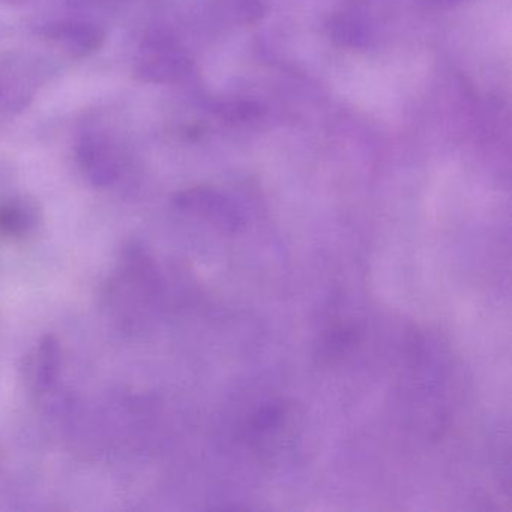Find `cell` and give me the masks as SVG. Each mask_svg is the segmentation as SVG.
<instances>
[{
	"label": "cell",
	"instance_id": "obj_8",
	"mask_svg": "<svg viewBox=\"0 0 512 512\" xmlns=\"http://www.w3.org/2000/svg\"><path fill=\"white\" fill-rule=\"evenodd\" d=\"M443 2H452V0H443Z\"/></svg>",
	"mask_w": 512,
	"mask_h": 512
},
{
	"label": "cell",
	"instance_id": "obj_5",
	"mask_svg": "<svg viewBox=\"0 0 512 512\" xmlns=\"http://www.w3.org/2000/svg\"><path fill=\"white\" fill-rule=\"evenodd\" d=\"M43 227V206L34 196L22 191L0 193V242L28 244Z\"/></svg>",
	"mask_w": 512,
	"mask_h": 512
},
{
	"label": "cell",
	"instance_id": "obj_7",
	"mask_svg": "<svg viewBox=\"0 0 512 512\" xmlns=\"http://www.w3.org/2000/svg\"><path fill=\"white\" fill-rule=\"evenodd\" d=\"M29 2H32V0H0V4L10 5V7L29 4Z\"/></svg>",
	"mask_w": 512,
	"mask_h": 512
},
{
	"label": "cell",
	"instance_id": "obj_1",
	"mask_svg": "<svg viewBox=\"0 0 512 512\" xmlns=\"http://www.w3.org/2000/svg\"><path fill=\"white\" fill-rule=\"evenodd\" d=\"M74 161L91 187L103 191L133 190L139 181L140 158L122 116L94 110L77 124Z\"/></svg>",
	"mask_w": 512,
	"mask_h": 512
},
{
	"label": "cell",
	"instance_id": "obj_4",
	"mask_svg": "<svg viewBox=\"0 0 512 512\" xmlns=\"http://www.w3.org/2000/svg\"><path fill=\"white\" fill-rule=\"evenodd\" d=\"M40 35L71 58H89L103 49L107 32L95 17L71 13L41 26Z\"/></svg>",
	"mask_w": 512,
	"mask_h": 512
},
{
	"label": "cell",
	"instance_id": "obj_2",
	"mask_svg": "<svg viewBox=\"0 0 512 512\" xmlns=\"http://www.w3.org/2000/svg\"><path fill=\"white\" fill-rule=\"evenodd\" d=\"M55 74L56 65L32 50L0 55V116L16 118L31 109Z\"/></svg>",
	"mask_w": 512,
	"mask_h": 512
},
{
	"label": "cell",
	"instance_id": "obj_6",
	"mask_svg": "<svg viewBox=\"0 0 512 512\" xmlns=\"http://www.w3.org/2000/svg\"><path fill=\"white\" fill-rule=\"evenodd\" d=\"M62 371V347L55 335L47 334L38 340L26 355L23 376L35 394H47L55 388Z\"/></svg>",
	"mask_w": 512,
	"mask_h": 512
},
{
	"label": "cell",
	"instance_id": "obj_3",
	"mask_svg": "<svg viewBox=\"0 0 512 512\" xmlns=\"http://www.w3.org/2000/svg\"><path fill=\"white\" fill-rule=\"evenodd\" d=\"M191 65L184 47L164 29L146 32L134 52V76L151 85L178 82L188 76Z\"/></svg>",
	"mask_w": 512,
	"mask_h": 512
}]
</instances>
